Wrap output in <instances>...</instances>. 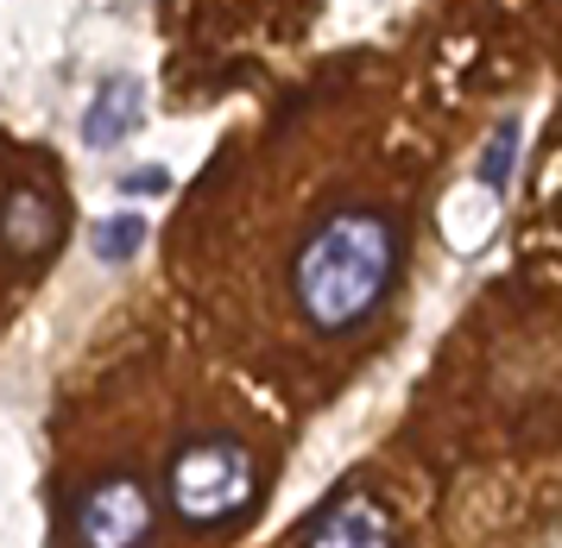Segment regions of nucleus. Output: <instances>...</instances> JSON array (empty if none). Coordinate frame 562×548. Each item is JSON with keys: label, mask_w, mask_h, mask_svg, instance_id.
<instances>
[{"label": "nucleus", "mask_w": 562, "mask_h": 548, "mask_svg": "<svg viewBox=\"0 0 562 548\" xmlns=\"http://www.w3.org/2000/svg\"><path fill=\"white\" fill-rule=\"evenodd\" d=\"M153 529H158V499L133 467H108L70 504L77 548H153Z\"/></svg>", "instance_id": "3"}, {"label": "nucleus", "mask_w": 562, "mask_h": 548, "mask_svg": "<svg viewBox=\"0 0 562 548\" xmlns=\"http://www.w3.org/2000/svg\"><path fill=\"white\" fill-rule=\"evenodd\" d=\"M146 121V89L133 82V76H108L95 101H89V114H82V146L89 151H114L121 139H133Z\"/></svg>", "instance_id": "6"}, {"label": "nucleus", "mask_w": 562, "mask_h": 548, "mask_svg": "<svg viewBox=\"0 0 562 548\" xmlns=\"http://www.w3.org/2000/svg\"><path fill=\"white\" fill-rule=\"evenodd\" d=\"M259 454L254 442H240L228 429L190 435L171 460H165V511L183 529H228L259 504Z\"/></svg>", "instance_id": "2"}, {"label": "nucleus", "mask_w": 562, "mask_h": 548, "mask_svg": "<svg viewBox=\"0 0 562 548\" xmlns=\"http://www.w3.org/2000/svg\"><path fill=\"white\" fill-rule=\"evenodd\" d=\"M304 548H398V524L373 492H341L316 511L304 529Z\"/></svg>", "instance_id": "5"}, {"label": "nucleus", "mask_w": 562, "mask_h": 548, "mask_svg": "<svg viewBox=\"0 0 562 548\" xmlns=\"http://www.w3.org/2000/svg\"><path fill=\"white\" fill-rule=\"evenodd\" d=\"M139 247H146V215H102V221L89 227V252L102 265H127Z\"/></svg>", "instance_id": "7"}, {"label": "nucleus", "mask_w": 562, "mask_h": 548, "mask_svg": "<svg viewBox=\"0 0 562 548\" xmlns=\"http://www.w3.org/2000/svg\"><path fill=\"white\" fill-rule=\"evenodd\" d=\"M57 240H64V202L38 183H13L0 196V252L13 265H38L57 252Z\"/></svg>", "instance_id": "4"}, {"label": "nucleus", "mask_w": 562, "mask_h": 548, "mask_svg": "<svg viewBox=\"0 0 562 548\" xmlns=\"http://www.w3.org/2000/svg\"><path fill=\"white\" fill-rule=\"evenodd\" d=\"M121 190H127V196H165V190H171V171H165V164H153V171H127L121 176Z\"/></svg>", "instance_id": "9"}, {"label": "nucleus", "mask_w": 562, "mask_h": 548, "mask_svg": "<svg viewBox=\"0 0 562 548\" xmlns=\"http://www.w3.org/2000/svg\"><path fill=\"white\" fill-rule=\"evenodd\" d=\"M398 221L373 202L329 208L291 252V302L310 334H355L380 316V302L398 284Z\"/></svg>", "instance_id": "1"}, {"label": "nucleus", "mask_w": 562, "mask_h": 548, "mask_svg": "<svg viewBox=\"0 0 562 548\" xmlns=\"http://www.w3.org/2000/svg\"><path fill=\"white\" fill-rule=\"evenodd\" d=\"M512 158H518V121H499L493 126V139L481 151V190L486 202H499L512 190Z\"/></svg>", "instance_id": "8"}]
</instances>
